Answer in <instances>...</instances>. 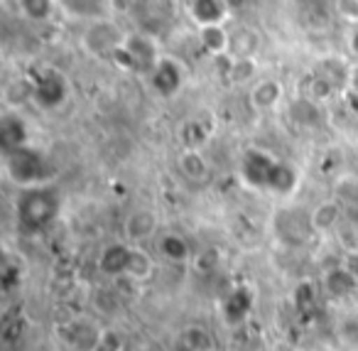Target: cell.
<instances>
[{"mask_svg":"<svg viewBox=\"0 0 358 351\" xmlns=\"http://www.w3.org/2000/svg\"><path fill=\"white\" fill-rule=\"evenodd\" d=\"M130 248H133V243H110V246H106L99 258V268L106 275L125 277L128 261H130Z\"/></svg>","mask_w":358,"mask_h":351,"instance_id":"cell-7","label":"cell"},{"mask_svg":"<svg viewBox=\"0 0 358 351\" xmlns=\"http://www.w3.org/2000/svg\"><path fill=\"white\" fill-rule=\"evenodd\" d=\"M260 47V35L250 27H236L231 30V45L229 55L231 60H241V57H255Z\"/></svg>","mask_w":358,"mask_h":351,"instance_id":"cell-11","label":"cell"},{"mask_svg":"<svg viewBox=\"0 0 358 351\" xmlns=\"http://www.w3.org/2000/svg\"><path fill=\"white\" fill-rule=\"evenodd\" d=\"M196 35H199V45L204 47L211 57L229 55L231 30H226L224 25H201L199 30H196Z\"/></svg>","mask_w":358,"mask_h":351,"instance_id":"cell-8","label":"cell"},{"mask_svg":"<svg viewBox=\"0 0 358 351\" xmlns=\"http://www.w3.org/2000/svg\"><path fill=\"white\" fill-rule=\"evenodd\" d=\"M255 71H258V64H255V57H241V60H231L229 64V76L234 84H255Z\"/></svg>","mask_w":358,"mask_h":351,"instance_id":"cell-17","label":"cell"},{"mask_svg":"<svg viewBox=\"0 0 358 351\" xmlns=\"http://www.w3.org/2000/svg\"><path fill=\"white\" fill-rule=\"evenodd\" d=\"M194 11L196 27L201 25H224V18L229 15V8L224 6V0H194L192 3Z\"/></svg>","mask_w":358,"mask_h":351,"instance_id":"cell-12","label":"cell"},{"mask_svg":"<svg viewBox=\"0 0 358 351\" xmlns=\"http://www.w3.org/2000/svg\"><path fill=\"white\" fill-rule=\"evenodd\" d=\"M250 307H253V295H250L248 290H236V292H231V295L226 297L224 315H226V319H229L231 324H236V322H243L245 317H248Z\"/></svg>","mask_w":358,"mask_h":351,"instance_id":"cell-14","label":"cell"},{"mask_svg":"<svg viewBox=\"0 0 358 351\" xmlns=\"http://www.w3.org/2000/svg\"><path fill=\"white\" fill-rule=\"evenodd\" d=\"M157 248H159V253L172 263H187L192 258L189 243L179 236V233H164V236H159Z\"/></svg>","mask_w":358,"mask_h":351,"instance_id":"cell-13","label":"cell"},{"mask_svg":"<svg viewBox=\"0 0 358 351\" xmlns=\"http://www.w3.org/2000/svg\"><path fill=\"white\" fill-rule=\"evenodd\" d=\"M152 273H155V261L150 258V253L138 246L130 248V261H128L125 277H130V280H148Z\"/></svg>","mask_w":358,"mask_h":351,"instance_id":"cell-15","label":"cell"},{"mask_svg":"<svg viewBox=\"0 0 358 351\" xmlns=\"http://www.w3.org/2000/svg\"><path fill=\"white\" fill-rule=\"evenodd\" d=\"M341 221V202L338 199H329V202H322L309 216V226L319 233H329L336 228V223Z\"/></svg>","mask_w":358,"mask_h":351,"instance_id":"cell-10","label":"cell"},{"mask_svg":"<svg viewBox=\"0 0 358 351\" xmlns=\"http://www.w3.org/2000/svg\"><path fill=\"white\" fill-rule=\"evenodd\" d=\"M94 351H120V339L115 334H110V331H106V334H101Z\"/></svg>","mask_w":358,"mask_h":351,"instance_id":"cell-19","label":"cell"},{"mask_svg":"<svg viewBox=\"0 0 358 351\" xmlns=\"http://www.w3.org/2000/svg\"><path fill=\"white\" fill-rule=\"evenodd\" d=\"M10 174L20 184H37L42 182V160L37 155L27 153L25 148H17L15 160H8Z\"/></svg>","mask_w":358,"mask_h":351,"instance_id":"cell-4","label":"cell"},{"mask_svg":"<svg viewBox=\"0 0 358 351\" xmlns=\"http://www.w3.org/2000/svg\"><path fill=\"white\" fill-rule=\"evenodd\" d=\"M343 268H346V270L358 280V251L346 253V258H343Z\"/></svg>","mask_w":358,"mask_h":351,"instance_id":"cell-20","label":"cell"},{"mask_svg":"<svg viewBox=\"0 0 358 351\" xmlns=\"http://www.w3.org/2000/svg\"><path fill=\"white\" fill-rule=\"evenodd\" d=\"M157 214L152 212V209H133V212L128 214V219H125L123 223V231H125V238H128V243H133V246H138V243L148 241V238H152L155 233H157Z\"/></svg>","mask_w":358,"mask_h":351,"instance_id":"cell-3","label":"cell"},{"mask_svg":"<svg viewBox=\"0 0 358 351\" xmlns=\"http://www.w3.org/2000/svg\"><path fill=\"white\" fill-rule=\"evenodd\" d=\"M17 214H20L25 226H30V228L45 226V223L52 221V216L57 214L55 194L47 192V189H30V192L25 194V199H22Z\"/></svg>","mask_w":358,"mask_h":351,"instance_id":"cell-2","label":"cell"},{"mask_svg":"<svg viewBox=\"0 0 358 351\" xmlns=\"http://www.w3.org/2000/svg\"><path fill=\"white\" fill-rule=\"evenodd\" d=\"M285 89L278 79H258L255 84H250V106L258 111H273L275 106L282 101Z\"/></svg>","mask_w":358,"mask_h":351,"instance_id":"cell-5","label":"cell"},{"mask_svg":"<svg viewBox=\"0 0 358 351\" xmlns=\"http://www.w3.org/2000/svg\"><path fill=\"white\" fill-rule=\"evenodd\" d=\"M177 165L179 172L185 174L189 182H204L209 177V163H206V158L196 148L182 150V155L177 158Z\"/></svg>","mask_w":358,"mask_h":351,"instance_id":"cell-9","label":"cell"},{"mask_svg":"<svg viewBox=\"0 0 358 351\" xmlns=\"http://www.w3.org/2000/svg\"><path fill=\"white\" fill-rule=\"evenodd\" d=\"M324 285H327V290L331 292L334 297H348V295H353V292H356L358 280L341 266V268H336V270L327 273V280H324Z\"/></svg>","mask_w":358,"mask_h":351,"instance_id":"cell-16","label":"cell"},{"mask_svg":"<svg viewBox=\"0 0 358 351\" xmlns=\"http://www.w3.org/2000/svg\"><path fill=\"white\" fill-rule=\"evenodd\" d=\"M150 74H152L155 91L162 96H172L179 89V84H182V69L172 60H159Z\"/></svg>","mask_w":358,"mask_h":351,"instance_id":"cell-6","label":"cell"},{"mask_svg":"<svg viewBox=\"0 0 358 351\" xmlns=\"http://www.w3.org/2000/svg\"><path fill=\"white\" fill-rule=\"evenodd\" d=\"M334 11L348 25H358V0H334Z\"/></svg>","mask_w":358,"mask_h":351,"instance_id":"cell-18","label":"cell"},{"mask_svg":"<svg viewBox=\"0 0 358 351\" xmlns=\"http://www.w3.org/2000/svg\"><path fill=\"white\" fill-rule=\"evenodd\" d=\"M125 35L115 22L110 20H94L81 35V45L89 52L91 57H99V60H106V57H118L120 50H123Z\"/></svg>","mask_w":358,"mask_h":351,"instance_id":"cell-1","label":"cell"}]
</instances>
